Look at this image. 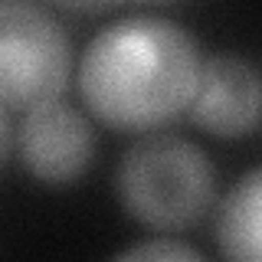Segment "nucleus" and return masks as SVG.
I'll use <instances>...</instances> for the list:
<instances>
[{
  "label": "nucleus",
  "instance_id": "obj_7",
  "mask_svg": "<svg viewBox=\"0 0 262 262\" xmlns=\"http://www.w3.org/2000/svg\"><path fill=\"white\" fill-rule=\"evenodd\" d=\"M115 262H207L196 249L184 243H174V239H151V243H141L135 249L121 252Z\"/></svg>",
  "mask_w": 262,
  "mask_h": 262
},
{
  "label": "nucleus",
  "instance_id": "obj_8",
  "mask_svg": "<svg viewBox=\"0 0 262 262\" xmlns=\"http://www.w3.org/2000/svg\"><path fill=\"white\" fill-rule=\"evenodd\" d=\"M7 144H10V128H7V115L0 112V161L7 154Z\"/></svg>",
  "mask_w": 262,
  "mask_h": 262
},
{
  "label": "nucleus",
  "instance_id": "obj_3",
  "mask_svg": "<svg viewBox=\"0 0 262 262\" xmlns=\"http://www.w3.org/2000/svg\"><path fill=\"white\" fill-rule=\"evenodd\" d=\"M69 39L46 10L0 0V105L39 108L59 102L69 82Z\"/></svg>",
  "mask_w": 262,
  "mask_h": 262
},
{
  "label": "nucleus",
  "instance_id": "obj_4",
  "mask_svg": "<svg viewBox=\"0 0 262 262\" xmlns=\"http://www.w3.org/2000/svg\"><path fill=\"white\" fill-rule=\"evenodd\" d=\"M16 147L27 170L43 184H69L92 164L95 138L82 115L66 102L30 108L16 131Z\"/></svg>",
  "mask_w": 262,
  "mask_h": 262
},
{
  "label": "nucleus",
  "instance_id": "obj_5",
  "mask_svg": "<svg viewBox=\"0 0 262 262\" xmlns=\"http://www.w3.org/2000/svg\"><path fill=\"white\" fill-rule=\"evenodd\" d=\"M262 82L243 56H210L200 66L190 115L200 128L216 138H239L259 118Z\"/></svg>",
  "mask_w": 262,
  "mask_h": 262
},
{
  "label": "nucleus",
  "instance_id": "obj_2",
  "mask_svg": "<svg viewBox=\"0 0 262 262\" xmlns=\"http://www.w3.org/2000/svg\"><path fill=\"white\" fill-rule=\"evenodd\" d=\"M115 184L125 210L144 226L187 229L207 216L216 174L193 141L177 135H151L125 151Z\"/></svg>",
  "mask_w": 262,
  "mask_h": 262
},
{
  "label": "nucleus",
  "instance_id": "obj_6",
  "mask_svg": "<svg viewBox=\"0 0 262 262\" xmlns=\"http://www.w3.org/2000/svg\"><path fill=\"white\" fill-rule=\"evenodd\" d=\"M216 239L226 262H262V167L249 170L226 193L216 216Z\"/></svg>",
  "mask_w": 262,
  "mask_h": 262
},
{
  "label": "nucleus",
  "instance_id": "obj_1",
  "mask_svg": "<svg viewBox=\"0 0 262 262\" xmlns=\"http://www.w3.org/2000/svg\"><path fill=\"white\" fill-rule=\"evenodd\" d=\"M200 66L184 27L161 16H128L108 23L82 53L79 92L108 128L147 131L190 108Z\"/></svg>",
  "mask_w": 262,
  "mask_h": 262
}]
</instances>
